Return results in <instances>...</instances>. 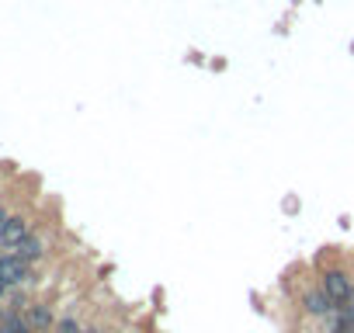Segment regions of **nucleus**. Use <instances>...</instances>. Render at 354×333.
Masks as SVG:
<instances>
[{"label": "nucleus", "mask_w": 354, "mask_h": 333, "mask_svg": "<svg viewBox=\"0 0 354 333\" xmlns=\"http://www.w3.org/2000/svg\"><path fill=\"white\" fill-rule=\"evenodd\" d=\"M35 233V222H32V216L28 212H11L8 216V222L0 226V254H8V250H15L25 236H32Z\"/></svg>", "instance_id": "f257e3e1"}, {"label": "nucleus", "mask_w": 354, "mask_h": 333, "mask_svg": "<svg viewBox=\"0 0 354 333\" xmlns=\"http://www.w3.org/2000/svg\"><path fill=\"white\" fill-rule=\"evenodd\" d=\"M319 288H323L337 305H344V302L351 298L354 281H351V274H347L344 267H326V271H319Z\"/></svg>", "instance_id": "f03ea898"}, {"label": "nucleus", "mask_w": 354, "mask_h": 333, "mask_svg": "<svg viewBox=\"0 0 354 333\" xmlns=\"http://www.w3.org/2000/svg\"><path fill=\"white\" fill-rule=\"evenodd\" d=\"M0 278H4L8 288H25L32 281V264L8 250V254H0Z\"/></svg>", "instance_id": "7ed1b4c3"}, {"label": "nucleus", "mask_w": 354, "mask_h": 333, "mask_svg": "<svg viewBox=\"0 0 354 333\" xmlns=\"http://www.w3.org/2000/svg\"><path fill=\"white\" fill-rule=\"evenodd\" d=\"M337 309H340V305H337L319 285L302 292V312H306V316H313V319H326V316H333Z\"/></svg>", "instance_id": "20e7f679"}, {"label": "nucleus", "mask_w": 354, "mask_h": 333, "mask_svg": "<svg viewBox=\"0 0 354 333\" xmlns=\"http://www.w3.org/2000/svg\"><path fill=\"white\" fill-rule=\"evenodd\" d=\"M49 243H53V240H49V233L35 229V233H32V236H25V240H21V243H18L11 254H18L21 260H28V264L35 267L39 260H46V254H49Z\"/></svg>", "instance_id": "39448f33"}, {"label": "nucleus", "mask_w": 354, "mask_h": 333, "mask_svg": "<svg viewBox=\"0 0 354 333\" xmlns=\"http://www.w3.org/2000/svg\"><path fill=\"white\" fill-rule=\"evenodd\" d=\"M56 312H53V305L49 302H42V298H35V302H28V309H25V323L32 326V333H53V326H56Z\"/></svg>", "instance_id": "423d86ee"}, {"label": "nucleus", "mask_w": 354, "mask_h": 333, "mask_svg": "<svg viewBox=\"0 0 354 333\" xmlns=\"http://www.w3.org/2000/svg\"><path fill=\"white\" fill-rule=\"evenodd\" d=\"M0 333H32V326L25 323V312L4 309V316H0Z\"/></svg>", "instance_id": "0eeeda50"}, {"label": "nucleus", "mask_w": 354, "mask_h": 333, "mask_svg": "<svg viewBox=\"0 0 354 333\" xmlns=\"http://www.w3.org/2000/svg\"><path fill=\"white\" fill-rule=\"evenodd\" d=\"M53 333H84V323L77 316H59L56 326H53Z\"/></svg>", "instance_id": "6e6552de"}, {"label": "nucleus", "mask_w": 354, "mask_h": 333, "mask_svg": "<svg viewBox=\"0 0 354 333\" xmlns=\"http://www.w3.org/2000/svg\"><path fill=\"white\" fill-rule=\"evenodd\" d=\"M8 216H11V212H8V205H4V202H0V226H4V222H8Z\"/></svg>", "instance_id": "1a4fd4ad"}, {"label": "nucleus", "mask_w": 354, "mask_h": 333, "mask_svg": "<svg viewBox=\"0 0 354 333\" xmlns=\"http://www.w3.org/2000/svg\"><path fill=\"white\" fill-rule=\"evenodd\" d=\"M84 333H104L101 326H84Z\"/></svg>", "instance_id": "9d476101"}, {"label": "nucleus", "mask_w": 354, "mask_h": 333, "mask_svg": "<svg viewBox=\"0 0 354 333\" xmlns=\"http://www.w3.org/2000/svg\"><path fill=\"white\" fill-rule=\"evenodd\" d=\"M8 295V285H4V278H0V298H4Z\"/></svg>", "instance_id": "9b49d317"}, {"label": "nucleus", "mask_w": 354, "mask_h": 333, "mask_svg": "<svg viewBox=\"0 0 354 333\" xmlns=\"http://www.w3.org/2000/svg\"><path fill=\"white\" fill-rule=\"evenodd\" d=\"M351 298H354V288H351Z\"/></svg>", "instance_id": "f8f14e48"}]
</instances>
